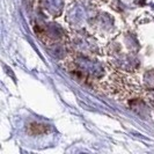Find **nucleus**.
Returning <instances> with one entry per match:
<instances>
[{
  "label": "nucleus",
  "mask_w": 154,
  "mask_h": 154,
  "mask_svg": "<svg viewBox=\"0 0 154 154\" xmlns=\"http://www.w3.org/2000/svg\"><path fill=\"white\" fill-rule=\"evenodd\" d=\"M29 129H34V131H29V133L36 136V134H44L48 132V125L38 123H31L29 124Z\"/></svg>",
  "instance_id": "nucleus-1"
}]
</instances>
